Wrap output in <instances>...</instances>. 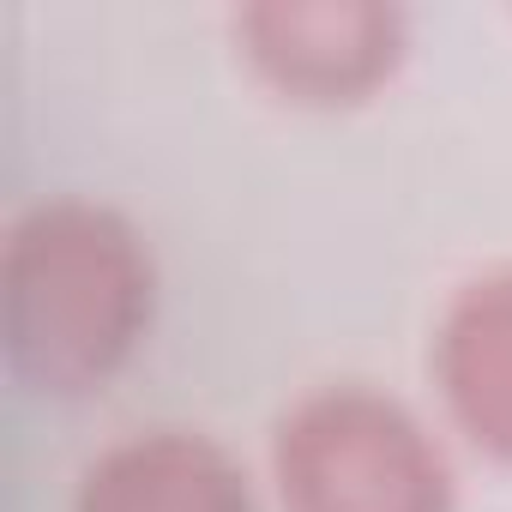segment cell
<instances>
[{"label": "cell", "instance_id": "1", "mask_svg": "<svg viewBox=\"0 0 512 512\" xmlns=\"http://www.w3.org/2000/svg\"><path fill=\"white\" fill-rule=\"evenodd\" d=\"M0 308H7V368L31 392H97L127 368V356L151 332V247L103 199H37L7 223Z\"/></svg>", "mask_w": 512, "mask_h": 512}, {"label": "cell", "instance_id": "2", "mask_svg": "<svg viewBox=\"0 0 512 512\" xmlns=\"http://www.w3.org/2000/svg\"><path fill=\"white\" fill-rule=\"evenodd\" d=\"M272 476L284 512H452L440 440L362 380L320 386L284 410Z\"/></svg>", "mask_w": 512, "mask_h": 512}, {"label": "cell", "instance_id": "3", "mask_svg": "<svg viewBox=\"0 0 512 512\" xmlns=\"http://www.w3.org/2000/svg\"><path fill=\"white\" fill-rule=\"evenodd\" d=\"M247 61L290 103H362L404 61V13L362 0L247 7L235 19Z\"/></svg>", "mask_w": 512, "mask_h": 512}, {"label": "cell", "instance_id": "4", "mask_svg": "<svg viewBox=\"0 0 512 512\" xmlns=\"http://www.w3.org/2000/svg\"><path fill=\"white\" fill-rule=\"evenodd\" d=\"M73 512H260L247 470L193 428H139L103 446L79 488Z\"/></svg>", "mask_w": 512, "mask_h": 512}, {"label": "cell", "instance_id": "5", "mask_svg": "<svg viewBox=\"0 0 512 512\" xmlns=\"http://www.w3.org/2000/svg\"><path fill=\"white\" fill-rule=\"evenodd\" d=\"M428 368L470 446L512 464V266L470 278L446 302Z\"/></svg>", "mask_w": 512, "mask_h": 512}]
</instances>
